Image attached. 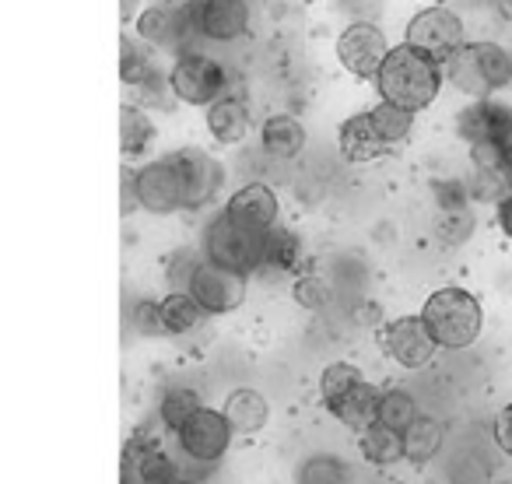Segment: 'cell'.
I'll list each match as a JSON object with an SVG mask.
<instances>
[{
	"mask_svg": "<svg viewBox=\"0 0 512 484\" xmlns=\"http://www.w3.org/2000/svg\"><path fill=\"white\" fill-rule=\"evenodd\" d=\"M264 242L267 232L239 225L235 218H228L225 211L214 214L204 228V257L218 267H228L235 274L253 278L256 271H264Z\"/></svg>",
	"mask_w": 512,
	"mask_h": 484,
	"instance_id": "3957f363",
	"label": "cell"
},
{
	"mask_svg": "<svg viewBox=\"0 0 512 484\" xmlns=\"http://www.w3.org/2000/svg\"><path fill=\"white\" fill-rule=\"evenodd\" d=\"M435 235L446 246H463V242L474 235V211L470 204L463 207H439V218H435Z\"/></svg>",
	"mask_w": 512,
	"mask_h": 484,
	"instance_id": "836d02e7",
	"label": "cell"
},
{
	"mask_svg": "<svg viewBox=\"0 0 512 484\" xmlns=\"http://www.w3.org/2000/svg\"><path fill=\"white\" fill-rule=\"evenodd\" d=\"M235 428L221 407H200L190 421L176 432V446L193 467H214L232 449Z\"/></svg>",
	"mask_w": 512,
	"mask_h": 484,
	"instance_id": "277c9868",
	"label": "cell"
},
{
	"mask_svg": "<svg viewBox=\"0 0 512 484\" xmlns=\"http://www.w3.org/2000/svg\"><path fill=\"white\" fill-rule=\"evenodd\" d=\"M158 302H162V323L169 337H186L207 323V313L197 306V299L190 292H169Z\"/></svg>",
	"mask_w": 512,
	"mask_h": 484,
	"instance_id": "7402d4cb",
	"label": "cell"
},
{
	"mask_svg": "<svg viewBox=\"0 0 512 484\" xmlns=\"http://www.w3.org/2000/svg\"><path fill=\"white\" fill-rule=\"evenodd\" d=\"M383 351L390 362H397L400 369H425L439 355V341L428 330L425 316H397L383 327Z\"/></svg>",
	"mask_w": 512,
	"mask_h": 484,
	"instance_id": "ba28073f",
	"label": "cell"
},
{
	"mask_svg": "<svg viewBox=\"0 0 512 484\" xmlns=\"http://www.w3.org/2000/svg\"><path fill=\"white\" fill-rule=\"evenodd\" d=\"M390 50H393L390 39L372 22H351L348 29H341V36H337V60H341L344 71L358 81H376L379 67L386 64Z\"/></svg>",
	"mask_w": 512,
	"mask_h": 484,
	"instance_id": "52a82bcc",
	"label": "cell"
},
{
	"mask_svg": "<svg viewBox=\"0 0 512 484\" xmlns=\"http://www.w3.org/2000/svg\"><path fill=\"white\" fill-rule=\"evenodd\" d=\"M141 484H183V467L179 460H172L169 453L148 446L141 463Z\"/></svg>",
	"mask_w": 512,
	"mask_h": 484,
	"instance_id": "d590c367",
	"label": "cell"
},
{
	"mask_svg": "<svg viewBox=\"0 0 512 484\" xmlns=\"http://www.w3.org/2000/svg\"><path fill=\"white\" fill-rule=\"evenodd\" d=\"M186 292L197 299V306L204 309L207 316H225V313H235V309L246 302L249 278L246 274L228 271V267L211 264V260L204 257V264L197 267V274L190 278Z\"/></svg>",
	"mask_w": 512,
	"mask_h": 484,
	"instance_id": "30bf717a",
	"label": "cell"
},
{
	"mask_svg": "<svg viewBox=\"0 0 512 484\" xmlns=\"http://www.w3.org/2000/svg\"><path fill=\"white\" fill-rule=\"evenodd\" d=\"M379 400H383V390H379V386L358 383L351 393H344L341 400H334L327 411L334 414V418L341 421L348 432L362 435V432H369V428L379 421Z\"/></svg>",
	"mask_w": 512,
	"mask_h": 484,
	"instance_id": "d6986e66",
	"label": "cell"
},
{
	"mask_svg": "<svg viewBox=\"0 0 512 484\" xmlns=\"http://www.w3.org/2000/svg\"><path fill=\"white\" fill-rule=\"evenodd\" d=\"M127 327L134 330L137 337H169L165 334V323H162V302H155V299L130 302Z\"/></svg>",
	"mask_w": 512,
	"mask_h": 484,
	"instance_id": "e575fe53",
	"label": "cell"
},
{
	"mask_svg": "<svg viewBox=\"0 0 512 484\" xmlns=\"http://www.w3.org/2000/svg\"><path fill=\"white\" fill-rule=\"evenodd\" d=\"M169 81H172V92H176V99L183 102V106L207 109L228 95L225 64H218V60L204 57V53H197V50L179 53L169 71Z\"/></svg>",
	"mask_w": 512,
	"mask_h": 484,
	"instance_id": "5b68a950",
	"label": "cell"
},
{
	"mask_svg": "<svg viewBox=\"0 0 512 484\" xmlns=\"http://www.w3.org/2000/svg\"><path fill=\"white\" fill-rule=\"evenodd\" d=\"M200 407H207L204 397H200V393L193 390V386L176 383V386H169V390H165L162 397H158V421H162L165 432L176 435L179 428H183L186 421H190L193 414L200 411Z\"/></svg>",
	"mask_w": 512,
	"mask_h": 484,
	"instance_id": "cb8c5ba5",
	"label": "cell"
},
{
	"mask_svg": "<svg viewBox=\"0 0 512 484\" xmlns=\"http://www.w3.org/2000/svg\"><path fill=\"white\" fill-rule=\"evenodd\" d=\"M509 130H512V106L498 99H470L456 113V134L474 148V144H502L509 148Z\"/></svg>",
	"mask_w": 512,
	"mask_h": 484,
	"instance_id": "5bb4252c",
	"label": "cell"
},
{
	"mask_svg": "<svg viewBox=\"0 0 512 484\" xmlns=\"http://www.w3.org/2000/svg\"><path fill=\"white\" fill-rule=\"evenodd\" d=\"M509 144H512V130H509Z\"/></svg>",
	"mask_w": 512,
	"mask_h": 484,
	"instance_id": "f6af8a7d",
	"label": "cell"
},
{
	"mask_svg": "<svg viewBox=\"0 0 512 484\" xmlns=\"http://www.w3.org/2000/svg\"><path fill=\"white\" fill-rule=\"evenodd\" d=\"M491 435H495V446L502 449L505 456H512V404H505L502 411L495 414Z\"/></svg>",
	"mask_w": 512,
	"mask_h": 484,
	"instance_id": "f35d334b",
	"label": "cell"
},
{
	"mask_svg": "<svg viewBox=\"0 0 512 484\" xmlns=\"http://www.w3.org/2000/svg\"><path fill=\"white\" fill-rule=\"evenodd\" d=\"M200 264H204V253L186 250V246L176 253H169V257H165V278H169L172 292H186V288H190V278L197 274Z\"/></svg>",
	"mask_w": 512,
	"mask_h": 484,
	"instance_id": "8d00e7d4",
	"label": "cell"
},
{
	"mask_svg": "<svg viewBox=\"0 0 512 484\" xmlns=\"http://www.w3.org/2000/svg\"><path fill=\"white\" fill-rule=\"evenodd\" d=\"M134 186H137V204H141V211L158 214V218L186 211L183 179H179V169L169 155L151 158V162L137 165Z\"/></svg>",
	"mask_w": 512,
	"mask_h": 484,
	"instance_id": "8992f818",
	"label": "cell"
},
{
	"mask_svg": "<svg viewBox=\"0 0 512 484\" xmlns=\"http://www.w3.org/2000/svg\"><path fill=\"white\" fill-rule=\"evenodd\" d=\"M169 158L176 162L179 179H183L186 193V211H200L207 207L225 186V165L214 155H207L204 148H179L169 151Z\"/></svg>",
	"mask_w": 512,
	"mask_h": 484,
	"instance_id": "4fadbf2b",
	"label": "cell"
},
{
	"mask_svg": "<svg viewBox=\"0 0 512 484\" xmlns=\"http://www.w3.org/2000/svg\"><path fill=\"white\" fill-rule=\"evenodd\" d=\"M295 484H351V470L337 453H309L295 467Z\"/></svg>",
	"mask_w": 512,
	"mask_h": 484,
	"instance_id": "83f0119b",
	"label": "cell"
},
{
	"mask_svg": "<svg viewBox=\"0 0 512 484\" xmlns=\"http://www.w3.org/2000/svg\"><path fill=\"white\" fill-rule=\"evenodd\" d=\"M127 92V102L130 106H141V109H172L176 106V92H172V81H169V74L158 67L151 78H144L141 85H134V88H123Z\"/></svg>",
	"mask_w": 512,
	"mask_h": 484,
	"instance_id": "4dcf8cb0",
	"label": "cell"
},
{
	"mask_svg": "<svg viewBox=\"0 0 512 484\" xmlns=\"http://www.w3.org/2000/svg\"><path fill=\"white\" fill-rule=\"evenodd\" d=\"M337 148H341L344 162H351V165H369V162H379L383 155H390V144L379 137L369 109H365V113H351L348 120L341 123Z\"/></svg>",
	"mask_w": 512,
	"mask_h": 484,
	"instance_id": "2e32d148",
	"label": "cell"
},
{
	"mask_svg": "<svg viewBox=\"0 0 512 484\" xmlns=\"http://www.w3.org/2000/svg\"><path fill=\"white\" fill-rule=\"evenodd\" d=\"M158 71L155 57H151V46L137 36H123L120 39V81L123 88H134L141 85L144 78Z\"/></svg>",
	"mask_w": 512,
	"mask_h": 484,
	"instance_id": "f1b7e54d",
	"label": "cell"
},
{
	"mask_svg": "<svg viewBox=\"0 0 512 484\" xmlns=\"http://www.w3.org/2000/svg\"><path fill=\"white\" fill-rule=\"evenodd\" d=\"M442 74H446V81L456 92L470 95V99H491V95H495L488 85V74H484L477 43H463L460 50L449 53V57L442 60Z\"/></svg>",
	"mask_w": 512,
	"mask_h": 484,
	"instance_id": "e0dca14e",
	"label": "cell"
},
{
	"mask_svg": "<svg viewBox=\"0 0 512 484\" xmlns=\"http://www.w3.org/2000/svg\"><path fill=\"white\" fill-rule=\"evenodd\" d=\"M295 302H299L302 309H309V313H320L330 302V285L320 274H302V278L295 281Z\"/></svg>",
	"mask_w": 512,
	"mask_h": 484,
	"instance_id": "74e56055",
	"label": "cell"
},
{
	"mask_svg": "<svg viewBox=\"0 0 512 484\" xmlns=\"http://www.w3.org/2000/svg\"><path fill=\"white\" fill-rule=\"evenodd\" d=\"M123 22H137V0H123Z\"/></svg>",
	"mask_w": 512,
	"mask_h": 484,
	"instance_id": "7bdbcfd3",
	"label": "cell"
},
{
	"mask_svg": "<svg viewBox=\"0 0 512 484\" xmlns=\"http://www.w3.org/2000/svg\"><path fill=\"white\" fill-rule=\"evenodd\" d=\"M306 141H309L306 123L292 113L267 116L264 127H260V148H264V155L278 158V162H292V158H299L302 151H306Z\"/></svg>",
	"mask_w": 512,
	"mask_h": 484,
	"instance_id": "ac0fdd59",
	"label": "cell"
},
{
	"mask_svg": "<svg viewBox=\"0 0 512 484\" xmlns=\"http://www.w3.org/2000/svg\"><path fill=\"white\" fill-rule=\"evenodd\" d=\"M369 113H372V123H376L379 137H383L390 148L400 141H407V134H411V127H414V116H418V113H411V109H400L383 99H379V106H372Z\"/></svg>",
	"mask_w": 512,
	"mask_h": 484,
	"instance_id": "1f68e13d",
	"label": "cell"
},
{
	"mask_svg": "<svg viewBox=\"0 0 512 484\" xmlns=\"http://www.w3.org/2000/svg\"><path fill=\"white\" fill-rule=\"evenodd\" d=\"M225 214L239 221V225L256 228V232H271V228H278L281 200L267 183H242L225 200Z\"/></svg>",
	"mask_w": 512,
	"mask_h": 484,
	"instance_id": "9a60e30c",
	"label": "cell"
},
{
	"mask_svg": "<svg viewBox=\"0 0 512 484\" xmlns=\"http://www.w3.org/2000/svg\"><path fill=\"white\" fill-rule=\"evenodd\" d=\"M502 179H505V190L512 193V144L505 148V158H502Z\"/></svg>",
	"mask_w": 512,
	"mask_h": 484,
	"instance_id": "b9f144b4",
	"label": "cell"
},
{
	"mask_svg": "<svg viewBox=\"0 0 512 484\" xmlns=\"http://www.w3.org/2000/svg\"><path fill=\"white\" fill-rule=\"evenodd\" d=\"M404 43H411V46H418V50L432 53V57L446 60L449 53L460 50V46L467 43V29H463L456 11L435 4V8H421L418 15L407 22Z\"/></svg>",
	"mask_w": 512,
	"mask_h": 484,
	"instance_id": "8fae6325",
	"label": "cell"
},
{
	"mask_svg": "<svg viewBox=\"0 0 512 484\" xmlns=\"http://www.w3.org/2000/svg\"><path fill=\"white\" fill-rule=\"evenodd\" d=\"M442 449V425L428 414H421L411 428L404 432V460L414 463V467H425L439 456Z\"/></svg>",
	"mask_w": 512,
	"mask_h": 484,
	"instance_id": "4316f807",
	"label": "cell"
},
{
	"mask_svg": "<svg viewBox=\"0 0 512 484\" xmlns=\"http://www.w3.org/2000/svg\"><path fill=\"white\" fill-rule=\"evenodd\" d=\"M442 81H446L442 60L418 50V46H411V43L393 46L386 64L379 67V74H376V88H379V95H383V102L411 109V113H421V109H428L439 99Z\"/></svg>",
	"mask_w": 512,
	"mask_h": 484,
	"instance_id": "6da1fadb",
	"label": "cell"
},
{
	"mask_svg": "<svg viewBox=\"0 0 512 484\" xmlns=\"http://www.w3.org/2000/svg\"><path fill=\"white\" fill-rule=\"evenodd\" d=\"M358 453L369 467H397L404 460V435L390 432L376 421L369 432L358 435Z\"/></svg>",
	"mask_w": 512,
	"mask_h": 484,
	"instance_id": "603a6c76",
	"label": "cell"
},
{
	"mask_svg": "<svg viewBox=\"0 0 512 484\" xmlns=\"http://www.w3.org/2000/svg\"><path fill=\"white\" fill-rule=\"evenodd\" d=\"M137 39H144L155 50H176V53H190L186 43L193 36V22H190V8L186 4H172V0H158L137 15L134 22Z\"/></svg>",
	"mask_w": 512,
	"mask_h": 484,
	"instance_id": "7c38bea8",
	"label": "cell"
},
{
	"mask_svg": "<svg viewBox=\"0 0 512 484\" xmlns=\"http://www.w3.org/2000/svg\"><path fill=\"white\" fill-rule=\"evenodd\" d=\"M502 8H505V11H509V15H512V0H502Z\"/></svg>",
	"mask_w": 512,
	"mask_h": 484,
	"instance_id": "ee69618b",
	"label": "cell"
},
{
	"mask_svg": "<svg viewBox=\"0 0 512 484\" xmlns=\"http://www.w3.org/2000/svg\"><path fill=\"white\" fill-rule=\"evenodd\" d=\"M249 127H253L249 106L239 95H225V99H218L214 106H207V134H211L221 148L242 144L249 137Z\"/></svg>",
	"mask_w": 512,
	"mask_h": 484,
	"instance_id": "ffe728a7",
	"label": "cell"
},
{
	"mask_svg": "<svg viewBox=\"0 0 512 484\" xmlns=\"http://www.w3.org/2000/svg\"><path fill=\"white\" fill-rule=\"evenodd\" d=\"M358 383H365L362 369L351 362H330L327 369L320 372V400L323 404H334V400H341L344 393H351Z\"/></svg>",
	"mask_w": 512,
	"mask_h": 484,
	"instance_id": "d6a6232c",
	"label": "cell"
},
{
	"mask_svg": "<svg viewBox=\"0 0 512 484\" xmlns=\"http://www.w3.org/2000/svg\"><path fill=\"white\" fill-rule=\"evenodd\" d=\"M134 165H123V183H120V193H123V218H130L134 211H141V204H137V186H134Z\"/></svg>",
	"mask_w": 512,
	"mask_h": 484,
	"instance_id": "ab89813d",
	"label": "cell"
},
{
	"mask_svg": "<svg viewBox=\"0 0 512 484\" xmlns=\"http://www.w3.org/2000/svg\"><path fill=\"white\" fill-rule=\"evenodd\" d=\"M495 221H498V232L512 242V193H505V197L495 204Z\"/></svg>",
	"mask_w": 512,
	"mask_h": 484,
	"instance_id": "60d3db41",
	"label": "cell"
},
{
	"mask_svg": "<svg viewBox=\"0 0 512 484\" xmlns=\"http://www.w3.org/2000/svg\"><path fill=\"white\" fill-rule=\"evenodd\" d=\"M193 36L207 43H235L249 32V0H186Z\"/></svg>",
	"mask_w": 512,
	"mask_h": 484,
	"instance_id": "9c48e42d",
	"label": "cell"
},
{
	"mask_svg": "<svg viewBox=\"0 0 512 484\" xmlns=\"http://www.w3.org/2000/svg\"><path fill=\"white\" fill-rule=\"evenodd\" d=\"M221 411H225V418L232 421L235 435L264 432L267 421H271V404H267L264 393L253 390V386H239V390L228 393L225 404H221Z\"/></svg>",
	"mask_w": 512,
	"mask_h": 484,
	"instance_id": "44dd1931",
	"label": "cell"
},
{
	"mask_svg": "<svg viewBox=\"0 0 512 484\" xmlns=\"http://www.w3.org/2000/svg\"><path fill=\"white\" fill-rule=\"evenodd\" d=\"M418 418H421L418 400H414L407 390H400V386H386L383 400H379V425L404 435Z\"/></svg>",
	"mask_w": 512,
	"mask_h": 484,
	"instance_id": "f546056e",
	"label": "cell"
},
{
	"mask_svg": "<svg viewBox=\"0 0 512 484\" xmlns=\"http://www.w3.org/2000/svg\"><path fill=\"white\" fill-rule=\"evenodd\" d=\"M302 264V239L292 228H271L264 242V271L267 274H292Z\"/></svg>",
	"mask_w": 512,
	"mask_h": 484,
	"instance_id": "484cf974",
	"label": "cell"
},
{
	"mask_svg": "<svg viewBox=\"0 0 512 484\" xmlns=\"http://www.w3.org/2000/svg\"><path fill=\"white\" fill-rule=\"evenodd\" d=\"M151 141H155V123H151L148 109L123 102L120 106V151H123V158H141L144 151L151 148Z\"/></svg>",
	"mask_w": 512,
	"mask_h": 484,
	"instance_id": "d4e9b609",
	"label": "cell"
},
{
	"mask_svg": "<svg viewBox=\"0 0 512 484\" xmlns=\"http://www.w3.org/2000/svg\"><path fill=\"white\" fill-rule=\"evenodd\" d=\"M428 330L442 351H467L484 334V306L474 292L460 285H442L421 306Z\"/></svg>",
	"mask_w": 512,
	"mask_h": 484,
	"instance_id": "7a4b0ae2",
	"label": "cell"
}]
</instances>
